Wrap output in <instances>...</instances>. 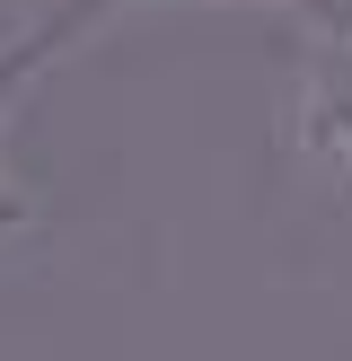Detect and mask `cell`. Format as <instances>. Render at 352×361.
Listing matches in <instances>:
<instances>
[{
	"mask_svg": "<svg viewBox=\"0 0 352 361\" xmlns=\"http://www.w3.org/2000/svg\"><path fill=\"white\" fill-rule=\"evenodd\" d=\"M291 80L273 106V150L291 185L352 212V18H291Z\"/></svg>",
	"mask_w": 352,
	"mask_h": 361,
	"instance_id": "6da1fadb",
	"label": "cell"
},
{
	"mask_svg": "<svg viewBox=\"0 0 352 361\" xmlns=\"http://www.w3.org/2000/svg\"><path fill=\"white\" fill-rule=\"evenodd\" d=\"M9 71H0V238H18V229L35 221V194H27V168H18V150H9Z\"/></svg>",
	"mask_w": 352,
	"mask_h": 361,
	"instance_id": "7a4b0ae2",
	"label": "cell"
},
{
	"mask_svg": "<svg viewBox=\"0 0 352 361\" xmlns=\"http://www.w3.org/2000/svg\"><path fill=\"white\" fill-rule=\"evenodd\" d=\"M106 9H115V0H88V9H70V18H62V27H53V35H44V44H27V53H18V62H0V71H9V88H18V80H27V62H44V53H53V44H62V35H70V27H97V18H106Z\"/></svg>",
	"mask_w": 352,
	"mask_h": 361,
	"instance_id": "3957f363",
	"label": "cell"
},
{
	"mask_svg": "<svg viewBox=\"0 0 352 361\" xmlns=\"http://www.w3.org/2000/svg\"><path fill=\"white\" fill-rule=\"evenodd\" d=\"M273 9H291V18H352V0H273Z\"/></svg>",
	"mask_w": 352,
	"mask_h": 361,
	"instance_id": "277c9868",
	"label": "cell"
}]
</instances>
